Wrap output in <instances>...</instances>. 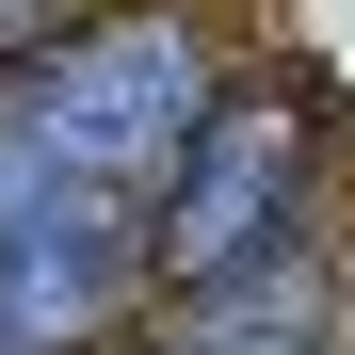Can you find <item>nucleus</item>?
<instances>
[{
	"label": "nucleus",
	"instance_id": "obj_1",
	"mask_svg": "<svg viewBox=\"0 0 355 355\" xmlns=\"http://www.w3.org/2000/svg\"><path fill=\"white\" fill-rule=\"evenodd\" d=\"M194 130H210L194 17H97L0 65V355H81L130 307Z\"/></svg>",
	"mask_w": 355,
	"mask_h": 355
},
{
	"label": "nucleus",
	"instance_id": "obj_2",
	"mask_svg": "<svg viewBox=\"0 0 355 355\" xmlns=\"http://www.w3.org/2000/svg\"><path fill=\"white\" fill-rule=\"evenodd\" d=\"M291 210H307V113L291 97H210V130L178 146L162 178V275H194V291H243L275 243H291Z\"/></svg>",
	"mask_w": 355,
	"mask_h": 355
},
{
	"label": "nucleus",
	"instance_id": "obj_3",
	"mask_svg": "<svg viewBox=\"0 0 355 355\" xmlns=\"http://www.w3.org/2000/svg\"><path fill=\"white\" fill-rule=\"evenodd\" d=\"M307 323H323V291H307V275H291V259H275L259 291H210V307H194V323H178L162 355H307Z\"/></svg>",
	"mask_w": 355,
	"mask_h": 355
},
{
	"label": "nucleus",
	"instance_id": "obj_4",
	"mask_svg": "<svg viewBox=\"0 0 355 355\" xmlns=\"http://www.w3.org/2000/svg\"><path fill=\"white\" fill-rule=\"evenodd\" d=\"M33 17H49V0H0V65H33V49H49Z\"/></svg>",
	"mask_w": 355,
	"mask_h": 355
}]
</instances>
